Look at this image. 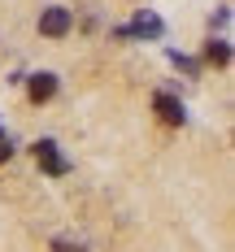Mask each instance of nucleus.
<instances>
[{"label": "nucleus", "mask_w": 235, "mask_h": 252, "mask_svg": "<svg viewBox=\"0 0 235 252\" xmlns=\"http://www.w3.org/2000/svg\"><path fill=\"white\" fill-rule=\"evenodd\" d=\"M35 161H39V170H44V174H52V178H61L66 170H70V161L57 152V144H52V139H39V144H35Z\"/></svg>", "instance_id": "obj_1"}, {"label": "nucleus", "mask_w": 235, "mask_h": 252, "mask_svg": "<svg viewBox=\"0 0 235 252\" xmlns=\"http://www.w3.org/2000/svg\"><path fill=\"white\" fill-rule=\"evenodd\" d=\"M66 31H70V9H44V13H39V35L61 39Z\"/></svg>", "instance_id": "obj_2"}, {"label": "nucleus", "mask_w": 235, "mask_h": 252, "mask_svg": "<svg viewBox=\"0 0 235 252\" xmlns=\"http://www.w3.org/2000/svg\"><path fill=\"white\" fill-rule=\"evenodd\" d=\"M153 109H157V118H161L166 126H183V122H187V113H183V100H174V96H166V92H157Z\"/></svg>", "instance_id": "obj_3"}, {"label": "nucleus", "mask_w": 235, "mask_h": 252, "mask_svg": "<svg viewBox=\"0 0 235 252\" xmlns=\"http://www.w3.org/2000/svg\"><path fill=\"white\" fill-rule=\"evenodd\" d=\"M31 100L35 104H44V100H52V92H57V74H31Z\"/></svg>", "instance_id": "obj_4"}, {"label": "nucleus", "mask_w": 235, "mask_h": 252, "mask_svg": "<svg viewBox=\"0 0 235 252\" xmlns=\"http://www.w3.org/2000/svg\"><path fill=\"white\" fill-rule=\"evenodd\" d=\"M205 57H209V61H213V65H227V61H231V48H227L222 39H213V44H209V48H205Z\"/></svg>", "instance_id": "obj_5"}, {"label": "nucleus", "mask_w": 235, "mask_h": 252, "mask_svg": "<svg viewBox=\"0 0 235 252\" xmlns=\"http://www.w3.org/2000/svg\"><path fill=\"white\" fill-rule=\"evenodd\" d=\"M135 35H161V22H157V18H144V13H139V22H135Z\"/></svg>", "instance_id": "obj_6"}, {"label": "nucleus", "mask_w": 235, "mask_h": 252, "mask_svg": "<svg viewBox=\"0 0 235 252\" xmlns=\"http://www.w3.org/2000/svg\"><path fill=\"white\" fill-rule=\"evenodd\" d=\"M13 157V144H9V135H4V126H0V161H9Z\"/></svg>", "instance_id": "obj_7"}, {"label": "nucleus", "mask_w": 235, "mask_h": 252, "mask_svg": "<svg viewBox=\"0 0 235 252\" xmlns=\"http://www.w3.org/2000/svg\"><path fill=\"white\" fill-rule=\"evenodd\" d=\"M52 252H83V248H78V244H57Z\"/></svg>", "instance_id": "obj_8"}]
</instances>
